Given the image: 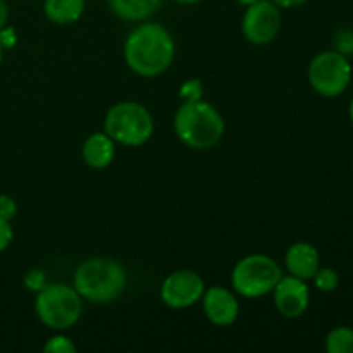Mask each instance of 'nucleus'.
<instances>
[{
    "mask_svg": "<svg viewBox=\"0 0 353 353\" xmlns=\"http://www.w3.org/2000/svg\"><path fill=\"white\" fill-rule=\"evenodd\" d=\"M124 57L137 74L154 78L171 65L174 59V41L161 24H141L128 37Z\"/></svg>",
    "mask_w": 353,
    "mask_h": 353,
    "instance_id": "nucleus-1",
    "label": "nucleus"
},
{
    "mask_svg": "<svg viewBox=\"0 0 353 353\" xmlns=\"http://www.w3.org/2000/svg\"><path fill=\"white\" fill-rule=\"evenodd\" d=\"M174 130L179 140L196 150H207L219 143L224 134V121L210 103L186 100L174 116Z\"/></svg>",
    "mask_w": 353,
    "mask_h": 353,
    "instance_id": "nucleus-2",
    "label": "nucleus"
},
{
    "mask_svg": "<svg viewBox=\"0 0 353 353\" xmlns=\"http://www.w3.org/2000/svg\"><path fill=\"white\" fill-rule=\"evenodd\" d=\"M126 286V272L114 259H90L74 272V290L90 302L116 300Z\"/></svg>",
    "mask_w": 353,
    "mask_h": 353,
    "instance_id": "nucleus-3",
    "label": "nucleus"
},
{
    "mask_svg": "<svg viewBox=\"0 0 353 353\" xmlns=\"http://www.w3.org/2000/svg\"><path fill=\"white\" fill-rule=\"evenodd\" d=\"M105 133L126 147H140L154 133L152 114L138 102H119L105 116Z\"/></svg>",
    "mask_w": 353,
    "mask_h": 353,
    "instance_id": "nucleus-4",
    "label": "nucleus"
},
{
    "mask_svg": "<svg viewBox=\"0 0 353 353\" xmlns=\"http://www.w3.org/2000/svg\"><path fill=\"white\" fill-rule=\"evenodd\" d=\"M37 316L52 330H68L81 316V299L65 285H48L38 292L34 302Z\"/></svg>",
    "mask_w": 353,
    "mask_h": 353,
    "instance_id": "nucleus-5",
    "label": "nucleus"
},
{
    "mask_svg": "<svg viewBox=\"0 0 353 353\" xmlns=\"http://www.w3.org/2000/svg\"><path fill=\"white\" fill-rule=\"evenodd\" d=\"M281 278V268L271 257L255 254L241 259L234 265L231 283H233L236 293L247 296V299H257V296L268 295L269 292H272Z\"/></svg>",
    "mask_w": 353,
    "mask_h": 353,
    "instance_id": "nucleus-6",
    "label": "nucleus"
},
{
    "mask_svg": "<svg viewBox=\"0 0 353 353\" xmlns=\"http://www.w3.org/2000/svg\"><path fill=\"white\" fill-rule=\"evenodd\" d=\"M352 68L345 54L338 50L316 55L309 65V81L317 93L324 97H338L348 88Z\"/></svg>",
    "mask_w": 353,
    "mask_h": 353,
    "instance_id": "nucleus-7",
    "label": "nucleus"
},
{
    "mask_svg": "<svg viewBox=\"0 0 353 353\" xmlns=\"http://www.w3.org/2000/svg\"><path fill=\"white\" fill-rule=\"evenodd\" d=\"M281 28V14L278 6L271 0H257L248 6L241 23L245 38L255 45H265L272 41Z\"/></svg>",
    "mask_w": 353,
    "mask_h": 353,
    "instance_id": "nucleus-8",
    "label": "nucleus"
},
{
    "mask_svg": "<svg viewBox=\"0 0 353 353\" xmlns=\"http://www.w3.org/2000/svg\"><path fill=\"white\" fill-rule=\"evenodd\" d=\"M205 292L203 279L195 271L183 269L176 271L165 278L162 283L161 296L165 305L172 309H186L199 302Z\"/></svg>",
    "mask_w": 353,
    "mask_h": 353,
    "instance_id": "nucleus-9",
    "label": "nucleus"
},
{
    "mask_svg": "<svg viewBox=\"0 0 353 353\" xmlns=\"http://www.w3.org/2000/svg\"><path fill=\"white\" fill-rule=\"evenodd\" d=\"M274 303L285 317H300L309 307V286L296 276H286L274 286Z\"/></svg>",
    "mask_w": 353,
    "mask_h": 353,
    "instance_id": "nucleus-10",
    "label": "nucleus"
},
{
    "mask_svg": "<svg viewBox=\"0 0 353 353\" xmlns=\"http://www.w3.org/2000/svg\"><path fill=\"white\" fill-rule=\"evenodd\" d=\"M203 312L216 326H230L236 321L240 305L230 290L216 286L203 292Z\"/></svg>",
    "mask_w": 353,
    "mask_h": 353,
    "instance_id": "nucleus-11",
    "label": "nucleus"
},
{
    "mask_svg": "<svg viewBox=\"0 0 353 353\" xmlns=\"http://www.w3.org/2000/svg\"><path fill=\"white\" fill-rule=\"evenodd\" d=\"M285 261L292 276L307 281V279H312L319 269V252L310 243L300 241L288 248Z\"/></svg>",
    "mask_w": 353,
    "mask_h": 353,
    "instance_id": "nucleus-12",
    "label": "nucleus"
},
{
    "mask_svg": "<svg viewBox=\"0 0 353 353\" xmlns=\"http://www.w3.org/2000/svg\"><path fill=\"white\" fill-rule=\"evenodd\" d=\"M114 140L107 133H93L83 145V159L93 169H103L112 162Z\"/></svg>",
    "mask_w": 353,
    "mask_h": 353,
    "instance_id": "nucleus-13",
    "label": "nucleus"
},
{
    "mask_svg": "<svg viewBox=\"0 0 353 353\" xmlns=\"http://www.w3.org/2000/svg\"><path fill=\"white\" fill-rule=\"evenodd\" d=\"M162 0H109V6L116 16L126 21H143L155 14Z\"/></svg>",
    "mask_w": 353,
    "mask_h": 353,
    "instance_id": "nucleus-14",
    "label": "nucleus"
},
{
    "mask_svg": "<svg viewBox=\"0 0 353 353\" xmlns=\"http://www.w3.org/2000/svg\"><path fill=\"white\" fill-rule=\"evenodd\" d=\"M45 16L57 24H71L81 17L85 0H45Z\"/></svg>",
    "mask_w": 353,
    "mask_h": 353,
    "instance_id": "nucleus-15",
    "label": "nucleus"
},
{
    "mask_svg": "<svg viewBox=\"0 0 353 353\" xmlns=\"http://www.w3.org/2000/svg\"><path fill=\"white\" fill-rule=\"evenodd\" d=\"M326 350L330 353H353V330L334 327L326 338Z\"/></svg>",
    "mask_w": 353,
    "mask_h": 353,
    "instance_id": "nucleus-16",
    "label": "nucleus"
},
{
    "mask_svg": "<svg viewBox=\"0 0 353 353\" xmlns=\"http://www.w3.org/2000/svg\"><path fill=\"white\" fill-rule=\"evenodd\" d=\"M314 283H316V288L321 290V292H333V290H336L338 286V281H340V278H338L336 272L333 271V269H317V272L314 274Z\"/></svg>",
    "mask_w": 353,
    "mask_h": 353,
    "instance_id": "nucleus-17",
    "label": "nucleus"
},
{
    "mask_svg": "<svg viewBox=\"0 0 353 353\" xmlns=\"http://www.w3.org/2000/svg\"><path fill=\"white\" fill-rule=\"evenodd\" d=\"M45 352L47 353H74L76 347L69 338L65 336H54L47 341L45 345Z\"/></svg>",
    "mask_w": 353,
    "mask_h": 353,
    "instance_id": "nucleus-18",
    "label": "nucleus"
},
{
    "mask_svg": "<svg viewBox=\"0 0 353 353\" xmlns=\"http://www.w3.org/2000/svg\"><path fill=\"white\" fill-rule=\"evenodd\" d=\"M24 285L33 292H40L45 286V274L40 269H31L26 276H24Z\"/></svg>",
    "mask_w": 353,
    "mask_h": 353,
    "instance_id": "nucleus-19",
    "label": "nucleus"
},
{
    "mask_svg": "<svg viewBox=\"0 0 353 353\" xmlns=\"http://www.w3.org/2000/svg\"><path fill=\"white\" fill-rule=\"evenodd\" d=\"M17 212V205L12 196L0 195V217L6 221H10Z\"/></svg>",
    "mask_w": 353,
    "mask_h": 353,
    "instance_id": "nucleus-20",
    "label": "nucleus"
},
{
    "mask_svg": "<svg viewBox=\"0 0 353 353\" xmlns=\"http://www.w3.org/2000/svg\"><path fill=\"white\" fill-rule=\"evenodd\" d=\"M12 228H10V221H6L0 217V252L6 250L12 241Z\"/></svg>",
    "mask_w": 353,
    "mask_h": 353,
    "instance_id": "nucleus-21",
    "label": "nucleus"
},
{
    "mask_svg": "<svg viewBox=\"0 0 353 353\" xmlns=\"http://www.w3.org/2000/svg\"><path fill=\"white\" fill-rule=\"evenodd\" d=\"M181 97L186 100H199L202 97V85L200 81H188L181 88Z\"/></svg>",
    "mask_w": 353,
    "mask_h": 353,
    "instance_id": "nucleus-22",
    "label": "nucleus"
},
{
    "mask_svg": "<svg viewBox=\"0 0 353 353\" xmlns=\"http://www.w3.org/2000/svg\"><path fill=\"white\" fill-rule=\"evenodd\" d=\"M336 47L338 52H341V54H350V52H353V33L343 31V33L338 34Z\"/></svg>",
    "mask_w": 353,
    "mask_h": 353,
    "instance_id": "nucleus-23",
    "label": "nucleus"
},
{
    "mask_svg": "<svg viewBox=\"0 0 353 353\" xmlns=\"http://www.w3.org/2000/svg\"><path fill=\"white\" fill-rule=\"evenodd\" d=\"M14 41H16V37H14V30H0V43L2 47H12Z\"/></svg>",
    "mask_w": 353,
    "mask_h": 353,
    "instance_id": "nucleus-24",
    "label": "nucleus"
},
{
    "mask_svg": "<svg viewBox=\"0 0 353 353\" xmlns=\"http://www.w3.org/2000/svg\"><path fill=\"white\" fill-rule=\"evenodd\" d=\"M274 6L278 7H285V9H292V7H299V6H303V3L307 2V0H271Z\"/></svg>",
    "mask_w": 353,
    "mask_h": 353,
    "instance_id": "nucleus-25",
    "label": "nucleus"
},
{
    "mask_svg": "<svg viewBox=\"0 0 353 353\" xmlns=\"http://www.w3.org/2000/svg\"><path fill=\"white\" fill-rule=\"evenodd\" d=\"M7 17H9V9H7V3L3 0H0V30L6 26Z\"/></svg>",
    "mask_w": 353,
    "mask_h": 353,
    "instance_id": "nucleus-26",
    "label": "nucleus"
},
{
    "mask_svg": "<svg viewBox=\"0 0 353 353\" xmlns=\"http://www.w3.org/2000/svg\"><path fill=\"white\" fill-rule=\"evenodd\" d=\"M236 2L238 3H241V6H252V3H254V2H257V0H236Z\"/></svg>",
    "mask_w": 353,
    "mask_h": 353,
    "instance_id": "nucleus-27",
    "label": "nucleus"
},
{
    "mask_svg": "<svg viewBox=\"0 0 353 353\" xmlns=\"http://www.w3.org/2000/svg\"><path fill=\"white\" fill-rule=\"evenodd\" d=\"M174 2L185 3V6H188V3H196V2H200V0H174Z\"/></svg>",
    "mask_w": 353,
    "mask_h": 353,
    "instance_id": "nucleus-28",
    "label": "nucleus"
},
{
    "mask_svg": "<svg viewBox=\"0 0 353 353\" xmlns=\"http://www.w3.org/2000/svg\"><path fill=\"white\" fill-rule=\"evenodd\" d=\"M350 119H352V123H353V100H352V103H350Z\"/></svg>",
    "mask_w": 353,
    "mask_h": 353,
    "instance_id": "nucleus-29",
    "label": "nucleus"
},
{
    "mask_svg": "<svg viewBox=\"0 0 353 353\" xmlns=\"http://www.w3.org/2000/svg\"><path fill=\"white\" fill-rule=\"evenodd\" d=\"M2 52H3V47L2 43H0V62H2Z\"/></svg>",
    "mask_w": 353,
    "mask_h": 353,
    "instance_id": "nucleus-30",
    "label": "nucleus"
}]
</instances>
